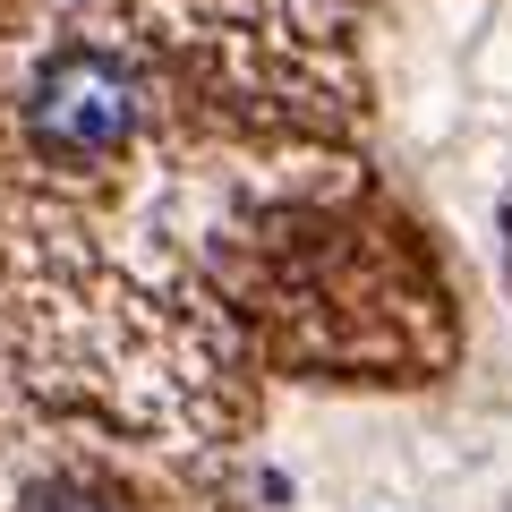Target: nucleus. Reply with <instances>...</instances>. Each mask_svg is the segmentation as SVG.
I'll return each mask as SVG.
<instances>
[{"mask_svg":"<svg viewBox=\"0 0 512 512\" xmlns=\"http://www.w3.org/2000/svg\"><path fill=\"white\" fill-rule=\"evenodd\" d=\"M26 128H35L43 154H111L137 128V77L120 69L111 52H60L52 69L35 77V103H26Z\"/></svg>","mask_w":512,"mask_h":512,"instance_id":"1","label":"nucleus"},{"mask_svg":"<svg viewBox=\"0 0 512 512\" xmlns=\"http://www.w3.org/2000/svg\"><path fill=\"white\" fill-rule=\"evenodd\" d=\"M26 512H120L111 495H86V487H52V495H35Z\"/></svg>","mask_w":512,"mask_h":512,"instance_id":"2","label":"nucleus"}]
</instances>
